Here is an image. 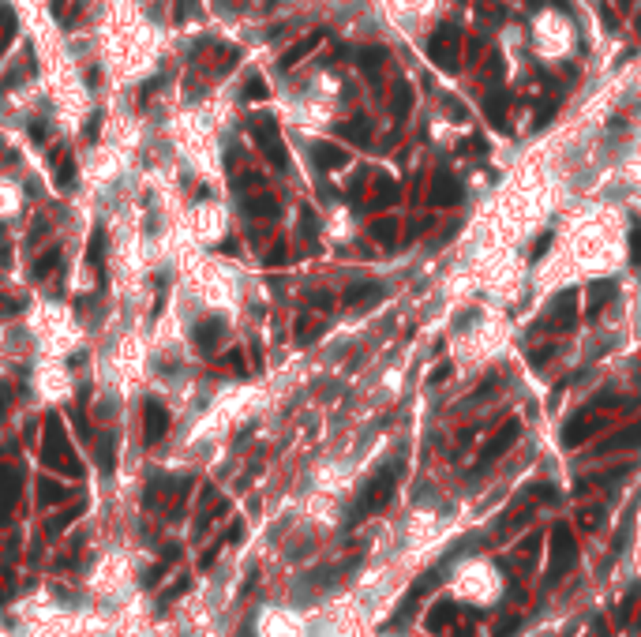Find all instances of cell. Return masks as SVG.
<instances>
[{"mask_svg":"<svg viewBox=\"0 0 641 637\" xmlns=\"http://www.w3.org/2000/svg\"><path fill=\"white\" fill-rule=\"evenodd\" d=\"M255 139H259V146H263V154L270 158V165H274V169H285L289 165L285 143H281L274 121H255Z\"/></svg>","mask_w":641,"mask_h":637,"instance_id":"3","label":"cell"},{"mask_svg":"<svg viewBox=\"0 0 641 637\" xmlns=\"http://www.w3.org/2000/svg\"><path fill=\"white\" fill-rule=\"evenodd\" d=\"M383 293H386V289L379 282H360V285H353L349 293H345V304H349V308H372V304L383 300Z\"/></svg>","mask_w":641,"mask_h":637,"instance_id":"8","label":"cell"},{"mask_svg":"<svg viewBox=\"0 0 641 637\" xmlns=\"http://www.w3.org/2000/svg\"><path fill=\"white\" fill-rule=\"evenodd\" d=\"M443 379H450V364H443V368L431 375V383H443Z\"/></svg>","mask_w":641,"mask_h":637,"instance_id":"34","label":"cell"},{"mask_svg":"<svg viewBox=\"0 0 641 637\" xmlns=\"http://www.w3.org/2000/svg\"><path fill=\"white\" fill-rule=\"evenodd\" d=\"M304 218H300V233L304 236H315V218H311V210H300Z\"/></svg>","mask_w":641,"mask_h":637,"instance_id":"30","label":"cell"},{"mask_svg":"<svg viewBox=\"0 0 641 637\" xmlns=\"http://www.w3.org/2000/svg\"><path fill=\"white\" fill-rule=\"evenodd\" d=\"M311 154H315V161H319L323 169H342V165H349V154H345V146H338V143H315Z\"/></svg>","mask_w":641,"mask_h":637,"instance_id":"10","label":"cell"},{"mask_svg":"<svg viewBox=\"0 0 641 637\" xmlns=\"http://www.w3.org/2000/svg\"><path fill=\"white\" fill-rule=\"evenodd\" d=\"M360 71L364 75H372V79H379V68H383V60H386V53L383 49H360Z\"/></svg>","mask_w":641,"mask_h":637,"instance_id":"17","label":"cell"},{"mask_svg":"<svg viewBox=\"0 0 641 637\" xmlns=\"http://www.w3.org/2000/svg\"><path fill=\"white\" fill-rule=\"evenodd\" d=\"M551 113H555V105H544V109H540V113H537V124H532V128H544Z\"/></svg>","mask_w":641,"mask_h":637,"instance_id":"32","label":"cell"},{"mask_svg":"<svg viewBox=\"0 0 641 637\" xmlns=\"http://www.w3.org/2000/svg\"><path fill=\"white\" fill-rule=\"evenodd\" d=\"M551 247V233H540V240L532 244V263H540V259H544V252Z\"/></svg>","mask_w":641,"mask_h":637,"instance_id":"25","label":"cell"},{"mask_svg":"<svg viewBox=\"0 0 641 637\" xmlns=\"http://www.w3.org/2000/svg\"><path fill=\"white\" fill-rule=\"evenodd\" d=\"M319 41H323V30H315V34H308L304 41H297V46H292V49L285 53V57H281V68H297V64H300L304 57H311Z\"/></svg>","mask_w":641,"mask_h":637,"instance_id":"11","label":"cell"},{"mask_svg":"<svg viewBox=\"0 0 641 637\" xmlns=\"http://www.w3.org/2000/svg\"><path fill=\"white\" fill-rule=\"evenodd\" d=\"M367 233H372L379 244H394L398 240V218H375L367 225Z\"/></svg>","mask_w":641,"mask_h":637,"instance_id":"16","label":"cell"},{"mask_svg":"<svg viewBox=\"0 0 641 637\" xmlns=\"http://www.w3.org/2000/svg\"><path fill=\"white\" fill-rule=\"evenodd\" d=\"M458 53H461V34H458V27L443 23L436 34L428 38V57H431V64H439L443 71H458Z\"/></svg>","mask_w":641,"mask_h":637,"instance_id":"1","label":"cell"},{"mask_svg":"<svg viewBox=\"0 0 641 637\" xmlns=\"http://www.w3.org/2000/svg\"><path fill=\"white\" fill-rule=\"evenodd\" d=\"M248 98H252V102H263L266 98V83L259 79V75H255V79H248Z\"/></svg>","mask_w":641,"mask_h":637,"instance_id":"24","label":"cell"},{"mask_svg":"<svg viewBox=\"0 0 641 637\" xmlns=\"http://www.w3.org/2000/svg\"><path fill=\"white\" fill-rule=\"evenodd\" d=\"M38 495H41V502H64V499H68V488L57 484V480H41L38 484Z\"/></svg>","mask_w":641,"mask_h":637,"instance_id":"22","label":"cell"},{"mask_svg":"<svg viewBox=\"0 0 641 637\" xmlns=\"http://www.w3.org/2000/svg\"><path fill=\"white\" fill-rule=\"evenodd\" d=\"M12 592H15L12 589V574H8V570H0V603L12 600Z\"/></svg>","mask_w":641,"mask_h":637,"instance_id":"26","label":"cell"},{"mask_svg":"<svg viewBox=\"0 0 641 637\" xmlns=\"http://www.w3.org/2000/svg\"><path fill=\"white\" fill-rule=\"evenodd\" d=\"M447 113L458 116V121H465V105H458V102H447Z\"/></svg>","mask_w":641,"mask_h":637,"instance_id":"33","label":"cell"},{"mask_svg":"<svg viewBox=\"0 0 641 637\" xmlns=\"http://www.w3.org/2000/svg\"><path fill=\"white\" fill-rule=\"evenodd\" d=\"M266 263H270V266L285 263V247H281V244H278V247H274V252H270V255H266Z\"/></svg>","mask_w":641,"mask_h":637,"instance_id":"31","label":"cell"},{"mask_svg":"<svg viewBox=\"0 0 641 637\" xmlns=\"http://www.w3.org/2000/svg\"><path fill=\"white\" fill-rule=\"evenodd\" d=\"M428 203L431 207H458L461 203V184L450 177V172H439L428 188Z\"/></svg>","mask_w":641,"mask_h":637,"instance_id":"4","label":"cell"},{"mask_svg":"<svg viewBox=\"0 0 641 637\" xmlns=\"http://www.w3.org/2000/svg\"><path fill=\"white\" fill-rule=\"evenodd\" d=\"M15 499H19V472L8 469V465H0V517L12 514Z\"/></svg>","mask_w":641,"mask_h":637,"instance_id":"7","label":"cell"},{"mask_svg":"<svg viewBox=\"0 0 641 637\" xmlns=\"http://www.w3.org/2000/svg\"><path fill=\"white\" fill-rule=\"evenodd\" d=\"M166 427H169L166 405H161V402H147V409H143V435H147V442H158L161 435H166Z\"/></svg>","mask_w":641,"mask_h":637,"instance_id":"5","label":"cell"},{"mask_svg":"<svg viewBox=\"0 0 641 637\" xmlns=\"http://www.w3.org/2000/svg\"><path fill=\"white\" fill-rule=\"evenodd\" d=\"M574 289H567L559 300H555V308H551V327H559V330H570L574 322H578V308H574Z\"/></svg>","mask_w":641,"mask_h":637,"instance_id":"9","label":"cell"},{"mask_svg":"<svg viewBox=\"0 0 641 637\" xmlns=\"http://www.w3.org/2000/svg\"><path fill=\"white\" fill-rule=\"evenodd\" d=\"M46 461L49 465H57V469H64L68 477H79V461H75V453L68 450V439H64V427H60V420H49L46 424Z\"/></svg>","mask_w":641,"mask_h":637,"instance_id":"2","label":"cell"},{"mask_svg":"<svg viewBox=\"0 0 641 637\" xmlns=\"http://www.w3.org/2000/svg\"><path fill=\"white\" fill-rule=\"evenodd\" d=\"M612 296H615V282H593L589 285V315H600Z\"/></svg>","mask_w":641,"mask_h":637,"instance_id":"14","label":"cell"},{"mask_svg":"<svg viewBox=\"0 0 641 637\" xmlns=\"http://www.w3.org/2000/svg\"><path fill=\"white\" fill-rule=\"evenodd\" d=\"M248 214H252V218H274V214H278L274 196H255V199H248Z\"/></svg>","mask_w":641,"mask_h":637,"instance_id":"19","label":"cell"},{"mask_svg":"<svg viewBox=\"0 0 641 637\" xmlns=\"http://www.w3.org/2000/svg\"><path fill=\"white\" fill-rule=\"evenodd\" d=\"M630 259L641 263V229H634V236H630Z\"/></svg>","mask_w":641,"mask_h":637,"instance_id":"29","label":"cell"},{"mask_svg":"<svg viewBox=\"0 0 641 637\" xmlns=\"http://www.w3.org/2000/svg\"><path fill=\"white\" fill-rule=\"evenodd\" d=\"M506 105H510V94L503 90V86H495L492 94H487V102H484V113H487V121H492V128L495 132H510V124H506Z\"/></svg>","mask_w":641,"mask_h":637,"instance_id":"6","label":"cell"},{"mask_svg":"<svg viewBox=\"0 0 641 637\" xmlns=\"http://www.w3.org/2000/svg\"><path fill=\"white\" fill-rule=\"evenodd\" d=\"M218 334H222V319H210V322H203V327H199V334H195V341H199V349H214V341H218Z\"/></svg>","mask_w":641,"mask_h":637,"instance_id":"21","label":"cell"},{"mask_svg":"<svg viewBox=\"0 0 641 637\" xmlns=\"http://www.w3.org/2000/svg\"><path fill=\"white\" fill-rule=\"evenodd\" d=\"M469 150L476 158H484L487 154V143H484V135H469Z\"/></svg>","mask_w":641,"mask_h":637,"instance_id":"28","label":"cell"},{"mask_svg":"<svg viewBox=\"0 0 641 637\" xmlns=\"http://www.w3.org/2000/svg\"><path fill=\"white\" fill-rule=\"evenodd\" d=\"M79 514H83V506H72V510H64L60 517H53V521H49V533H53V536H57V533H64V525H68V521H75Z\"/></svg>","mask_w":641,"mask_h":637,"instance_id":"23","label":"cell"},{"mask_svg":"<svg viewBox=\"0 0 641 637\" xmlns=\"http://www.w3.org/2000/svg\"><path fill=\"white\" fill-rule=\"evenodd\" d=\"M514 439H518V424H514V420H510V424H506L503 431H499V435H495L492 442H487V450H484V461L499 458V453H503V450H506V446H510V442H514Z\"/></svg>","mask_w":641,"mask_h":637,"instance_id":"15","label":"cell"},{"mask_svg":"<svg viewBox=\"0 0 641 637\" xmlns=\"http://www.w3.org/2000/svg\"><path fill=\"white\" fill-rule=\"evenodd\" d=\"M398 199H401V184H394L390 177H379L375 196H372V210H383V207H390V203H398Z\"/></svg>","mask_w":641,"mask_h":637,"instance_id":"12","label":"cell"},{"mask_svg":"<svg viewBox=\"0 0 641 637\" xmlns=\"http://www.w3.org/2000/svg\"><path fill=\"white\" fill-rule=\"evenodd\" d=\"M484 75H487V79H495V83H499V79H503V60H499V57H492V60H487V71H484Z\"/></svg>","mask_w":641,"mask_h":637,"instance_id":"27","label":"cell"},{"mask_svg":"<svg viewBox=\"0 0 641 637\" xmlns=\"http://www.w3.org/2000/svg\"><path fill=\"white\" fill-rule=\"evenodd\" d=\"M641 442V424H634V427H626V431H619V435H612L607 439V446L604 450H619V446H637Z\"/></svg>","mask_w":641,"mask_h":637,"instance_id":"20","label":"cell"},{"mask_svg":"<svg viewBox=\"0 0 641 637\" xmlns=\"http://www.w3.org/2000/svg\"><path fill=\"white\" fill-rule=\"evenodd\" d=\"M338 135L356 143V146H372V128H367V121H360V116L349 121V124H338Z\"/></svg>","mask_w":641,"mask_h":637,"instance_id":"13","label":"cell"},{"mask_svg":"<svg viewBox=\"0 0 641 637\" xmlns=\"http://www.w3.org/2000/svg\"><path fill=\"white\" fill-rule=\"evenodd\" d=\"M409 109H412L409 83H394V102H390V113H394V116H409Z\"/></svg>","mask_w":641,"mask_h":637,"instance_id":"18","label":"cell"}]
</instances>
